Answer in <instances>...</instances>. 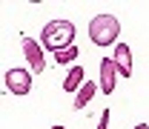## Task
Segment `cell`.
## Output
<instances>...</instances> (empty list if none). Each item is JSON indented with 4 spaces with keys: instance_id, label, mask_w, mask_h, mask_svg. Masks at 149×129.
Here are the masks:
<instances>
[{
    "instance_id": "1",
    "label": "cell",
    "mask_w": 149,
    "mask_h": 129,
    "mask_svg": "<svg viewBox=\"0 0 149 129\" xmlns=\"http://www.w3.org/2000/svg\"><path fill=\"white\" fill-rule=\"evenodd\" d=\"M40 46L55 52V55L74 46V26L69 20H49L43 26V32H40Z\"/></svg>"
},
{
    "instance_id": "2",
    "label": "cell",
    "mask_w": 149,
    "mask_h": 129,
    "mask_svg": "<svg viewBox=\"0 0 149 129\" xmlns=\"http://www.w3.org/2000/svg\"><path fill=\"white\" fill-rule=\"evenodd\" d=\"M118 35H120V23L115 15L103 12V15H95L89 20V37H92L95 46H112L118 40Z\"/></svg>"
},
{
    "instance_id": "3",
    "label": "cell",
    "mask_w": 149,
    "mask_h": 129,
    "mask_svg": "<svg viewBox=\"0 0 149 129\" xmlns=\"http://www.w3.org/2000/svg\"><path fill=\"white\" fill-rule=\"evenodd\" d=\"M6 89L12 95H29L32 89V75L23 69H9L6 72Z\"/></svg>"
},
{
    "instance_id": "4",
    "label": "cell",
    "mask_w": 149,
    "mask_h": 129,
    "mask_svg": "<svg viewBox=\"0 0 149 129\" xmlns=\"http://www.w3.org/2000/svg\"><path fill=\"white\" fill-rule=\"evenodd\" d=\"M23 52H26V60H29V66H32V72L40 75L46 72V60H43V46L32 40V37H23Z\"/></svg>"
},
{
    "instance_id": "5",
    "label": "cell",
    "mask_w": 149,
    "mask_h": 129,
    "mask_svg": "<svg viewBox=\"0 0 149 129\" xmlns=\"http://www.w3.org/2000/svg\"><path fill=\"white\" fill-rule=\"evenodd\" d=\"M118 66H115V57H103L100 60V92L112 95L115 92V80H118Z\"/></svg>"
},
{
    "instance_id": "6",
    "label": "cell",
    "mask_w": 149,
    "mask_h": 129,
    "mask_svg": "<svg viewBox=\"0 0 149 129\" xmlns=\"http://www.w3.org/2000/svg\"><path fill=\"white\" fill-rule=\"evenodd\" d=\"M115 66H118L120 77H132V49L126 43H118L115 46Z\"/></svg>"
},
{
    "instance_id": "7",
    "label": "cell",
    "mask_w": 149,
    "mask_h": 129,
    "mask_svg": "<svg viewBox=\"0 0 149 129\" xmlns=\"http://www.w3.org/2000/svg\"><path fill=\"white\" fill-rule=\"evenodd\" d=\"M86 80H83V69L80 66H72V72L66 75V80H63V92H80V86H83Z\"/></svg>"
},
{
    "instance_id": "8",
    "label": "cell",
    "mask_w": 149,
    "mask_h": 129,
    "mask_svg": "<svg viewBox=\"0 0 149 129\" xmlns=\"http://www.w3.org/2000/svg\"><path fill=\"white\" fill-rule=\"evenodd\" d=\"M95 92H97V86H95L92 80H86V83H83V86H80V92H77V98H74V109H83V106H86V103H89V100H92L95 98Z\"/></svg>"
},
{
    "instance_id": "9",
    "label": "cell",
    "mask_w": 149,
    "mask_h": 129,
    "mask_svg": "<svg viewBox=\"0 0 149 129\" xmlns=\"http://www.w3.org/2000/svg\"><path fill=\"white\" fill-rule=\"evenodd\" d=\"M77 55H80V52H77V46H69V49H63V52H57V55H55V60L60 63V66H66V63H69V60H74Z\"/></svg>"
},
{
    "instance_id": "10",
    "label": "cell",
    "mask_w": 149,
    "mask_h": 129,
    "mask_svg": "<svg viewBox=\"0 0 149 129\" xmlns=\"http://www.w3.org/2000/svg\"><path fill=\"white\" fill-rule=\"evenodd\" d=\"M106 126H109V109L100 112V123H97V129H106Z\"/></svg>"
},
{
    "instance_id": "11",
    "label": "cell",
    "mask_w": 149,
    "mask_h": 129,
    "mask_svg": "<svg viewBox=\"0 0 149 129\" xmlns=\"http://www.w3.org/2000/svg\"><path fill=\"white\" fill-rule=\"evenodd\" d=\"M135 129H149V126H146V123H138V126H135Z\"/></svg>"
},
{
    "instance_id": "12",
    "label": "cell",
    "mask_w": 149,
    "mask_h": 129,
    "mask_svg": "<svg viewBox=\"0 0 149 129\" xmlns=\"http://www.w3.org/2000/svg\"><path fill=\"white\" fill-rule=\"evenodd\" d=\"M52 129H66V126H52Z\"/></svg>"
}]
</instances>
